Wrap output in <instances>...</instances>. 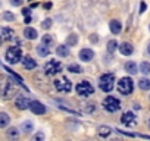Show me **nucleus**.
<instances>
[{
    "mask_svg": "<svg viewBox=\"0 0 150 141\" xmlns=\"http://www.w3.org/2000/svg\"><path fill=\"white\" fill-rule=\"evenodd\" d=\"M62 70V63L54 60V59H50L46 65H44V74L46 75H56Z\"/></svg>",
    "mask_w": 150,
    "mask_h": 141,
    "instance_id": "6",
    "label": "nucleus"
},
{
    "mask_svg": "<svg viewBox=\"0 0 150 141\" xmlns=\"http://www.w3.org/2000/svg\"><path fill=\"white\" fill-rule=\"evenodd\" d=\"M21 129H22L25 134H30V132L34 129V125H33L31 121H27V122H24V123L21 125Z\"/></svg>",
    "mask_w": 150,
    "mask_h": 141,
    "instance_id": "22",
    "label": "nucleus"
},
{
    "mask_svg": "<svg viewBox=\"0 0 150 141\" xmlns=\"http://www.w3.org/2000/svg\"><path fill=\"white\" fill-rule=\"evenodd\" d=\"M56 53L62 57H68L69 56V46H57L56 47Z\"/></svg>",
    "mask_w": 150,
    "mask_h": 141,
    "instance_id": "21",
    "label": "nucleus"
},
{
    "mask_svg": "<svg viewBox=\"0 0 150 141\" xmlns=\"http://www.w3.org/2000/svg\"><path fill=\"white\" fill-rule=\"evenodd\" d=\"M0 35H2V38H3V40H12V38H13V35H15V32H13V30H12V28L3 27L2 30H0Z\"/></svg>",
    "mask_w": 150,
    "mask_h": 141,
    "instance_id": "16",
    "label": "nucleus"
},
{
    "mask_svg": "<svg viewBox=\"0 0 150 141\" xmlns=\"http://www.w3.org/2000/svg\"><path fill=\"white\" fill-rule=\"evenodd\" d=\"M121 122L124 125H127V126H134L137 123V118H135V115L132 112H125L122 115V118H121Z\"/></svg>",
    "mask_w": 150,
    "mask_h": 141,
    "instance_id": "9",
    "label": "nucleus"
},
{
    "mask_svg": "<svg viewBox=\"0 0 150 141\" xmlns=\"http://www.w3.org/2000/svg\"><path fill=\"white\" fill-rule=\"evenodd\" d=\"M52 19L50 18H47V19H44V22H43V28H46V30H49L50 27H52Z\"/></svg>",
    "mask_w": 150,
    "mask_h": 141,
    "instance_id": "31",
    "label": "nucleus"
},
{
    "mask_svg": "<svg viewBox=\"0 0 150 141\" xmlns=\"http://www.w3.org/2000/svg\"><path fill=\"white\" fill-rule=\"evenodd\" d=\"M2 41H3V38H2V35H0V46H2Z\"/></svg>",
    "mask_w": 150,
    "mask_h": 141,
    "instance_id": "40",
    "label": "nucleus"
},
{
    "mask_svg": "<svg viewBox=\"0 0 150 141\" xmlns=\"http://www.w3.org/2000/svg\"><path fill=\"white\" fill-rule=\"evenodd\" d=\"M30 110L33 112V113H35V115H44L46 113V106L43 104V103H40L38 100H33V102H30Z\"/></svg>",
    "mask_w": 150,
    "mask_h": 141,
    "instance_id": "8",
    "label": "nucleus"
},
{
    "mask_svg": "<svg viewBox=\"0 0 150 141\" xmlns=\"http://www.w3.org/2000/svg\"><path fill=\"white\" fill-rule=\"evenodd\" d=\"M9 122H11L9 115L5 112H0V128H6L9 125Z\"/></svg>",
    "mask_w": 150,
    "mask_h": 141,
    "instance_id": "19",
    "label": "nucleus"
},
{
    "mask_svg": "<svg viewBox=\"0 0 150 141\" xmlns=\"http://www.w3.org/2000/svg\"><path fill=\"white\" fill-rule=\"evenodd\" d=\"M54 88L60 93H69L72 90V82L68 78H59L54 81Z\"/></svg>",
    "mask_w": 150,
    "mask_h": 141,
    "instance_id": "7",
    "label": "nucleus"
},
{
    "mask_svg": "<svg viewBox=\"0 0 150 141\" xmlns=\"http://www.w3.org/2000/svg\"><path fill=\"white\" fill-rule=\"evenodd\" d=\"M132 90H134V81H132L131 78L124 77V78L119 80V82H118V91H119L121 94L129 96V94L132 93Z\"/></svg>",
    "mask_w": 150,
    "mask_h": 141,
    "instance_id": "2",
    "label": "nucleus"
},
{
    "mask_svg": "<svg viewBox=\"0 0 150 141\" xmlns=\"http://www.w3.org/2000/svg\"><path fill=\"white\" fill-rule=\"evenodd\" d=\"M90 40H91L93 43H97V35H93V37H90Z\"/></svg>",
    "mask_w": 150,
    "mask_h": 141,
    "instance_id": "38",
    "label": "nucleus"
},
{
    "mask_svg": "<svg viewBox=\"0 0 150 141\" xmlns=\"http://www.w3.org/2000/svg\"><path fill=\"white\" fill-rule=\"evenodd\" d=\"M13 94V88H12V81H5L2 82V96L5 99H9Z\"/></svg>",
    "mask_w": 150,
    "mask_h": 141,
    "instance_id": "10",
    "label": "nucleus"
},
{
    "mask_svg": "<svg viewBox=\"0 0 150 141\" xmlns=\"http://www.w3.org/2000/svg\"><path fill=\"white\" fill-rule=\"evenodd\" d=\"M44 8H46V9H50V8H52V3H46Z\"/></svg>",
    "mask_w": 150,
    "mask_h": 141,
    "instance_id": "39",
    "label": "nucleus"
},
{
    "mask_svg": "<svg viewBox=\"0 0 150 141\" xmlns=\"http://www.w3.org/2000/svg\"><path fill=\"white\" fill-rule=\"evenodd\" d=\"M43 138H44V134H41V132H40V134H37V135L34 137V140H43Z\"/></svg>",
    "mask_w": 150,
    "mask_h": 141,
    "instance_id": "35",
    "label": "nucleus"
},
{
    "mask_svg": "<svg viewBox=\"0 0 150 141\" xmlns=\"http://www.w3.org/2000/svg\"><path fill=\"white\" fill-rule=\"evenodd\" d=\"M12 6H21L24 3V0H9Z\"/></svg>",
    "mask_w": 150,
    "mask_h": 141,
    "instance_id": "32",
    "label": "nucleus"
},
{
    "mask_svg": "<svg viewBox=\"0 0 150 141\" xmlns=\"http://www.w3.org/2000/svg\"><path fill=\"white\" fill-rule=\"evenodd\" d=\"M149 125H150V121H149Z\"/></svg>",
    "mask_w": 150,
    "mask_h": 141,
    "instance_id": "42",
    "label": "nucleus"
},
{
    "mask_svg": "<svg viewBox=\"0 0 150 141\" xmlns=\"http://www.w3.org/2000/svg\"><path fill=\"white\" fill-rule=\"evenodd\" d=\"M22 65L25 69H34L37 66V62L31 56H25V57H22Z\"/></svg>",
    "mask_w": 150,
    "mask_h": 141,
    "instance_id": "15",
    "label": "nucleus"
},
{
    "mask_svg": "<svg viewBox=\"0 0 150 141\" xmlns=\"http://www.w3.org/2000/svg\"><path fill=\"white\" fill-rule=\"evenodd\" d=\"M15 106L21 110H25V109H30V100L27 97H18L15 100Z\"/></svg>",
    "mask_w": 150,
    "mask_h": 141,
    "instance_id": "13",
    "label": "nucleus"
},
{
    "mask_svg": "<svg viewBox=\"0 0 150 141\" xmlns=\"http://www.w3.org/2000/svg\"><path fill=\"white\" fill-rule=\"evenodd\" d=\"M110 131H112V129H110L109 126L103 125V126H100V128H99V135H100V137H103V138H106V137L110 134Z\"/></svg>",
    "mask_w": 150,
    "mask_h": 141,
    "instance_id": "27",
    "label": "nucleus"
},
{
    "mask_svg": "<svg viewBox=\"0 0 150 141\" xmlns=\"http://www.w3.org/2000/svg\"><path fill=\"white\" fill-rule=\"evenodd\" d=\"M68 70H69V72H72V74H80V72H83V68H81L80 65L72 63V65L68 66Z\"/></svg>",
    "mask_w": 150,
    "mask_h": 141,
    "instance_id": "26",
    "label": "nucleus"
},
{
    "mask_svg": "<svg viewBox=\"0 0 150 141\" xmlns=\"http://www.w3.org/2000/svg\"><path fill=\"white\" fill-rule=\"evenodd\" d=\"M144 11H146V3H141V6H140V12L143 13Z\"/></svg>",
    "mask_w": 150,
    "mask_h": 141,
    "instance_id": "36",
    "label": "nucleus"
},
{
    "mask_svg": "<svg viewBox=\"0 0 150 141\" xmlns=\"http://www.w3.org/2000/svg\"><path fill=\"white\" fill-rule=\"evenodd\" d=\"M75 91H77V94L81 96V97H88V96L94 94V87L88 81H81V82H78L77 87H75Z\"/></svg>",
    "mask_w": 150,
    "mask_h": 141,
    "instance_id": "4",
    "label": "nucleus"
},
{
    "mask_svg": "<svg viewBox=\"0 0 150 141\" xmlns=\"http://www.w3.org/2000/svg\"><path fill=\"white\" fill-rule=\"evenodd\" d=\"M93 57H94V51H93L91 49H83V50L80 51V59H81L83 62H90Z\"/></svg>",
    "mask_w": 150,
    "mask_h": 141,
    "instance_id": "11",
    "label": "nucleus"
},
{
    "mask_svg": "<svg viewBox=\"0 0 150 141\" xmlns=\"http://www.w3.org/2000/svg\"><path fill=\"white\" fill-rule=\"evenodd\" d=\"M109 30H110V32L112 34H119L121 32V30H122V25H121V22L119 21H116V19H112L110 22H109Z\"/></svg>",
    "mask_w": 150,
    "mask_h": 141,
    "instance_id": "14",
    "label": "nucleus"
},
{
    "mask_svg": "<svg viewBox=\"0 0 150 141\" xmlns=\"http://www.w3.org/2000/svg\"><path fill=\"white\" fill-rule=\"evenodd\" d=\"M41 43H43V44H46V46H49V47H50V46H52V44H53V38H52V37H50V35H47V34H46V35H44V37H43V38H41Z\"/></svg>",
    "mask_w": 150,
    "mask_h": 141,
    "instance_id": "30",
    "label": "nucleus"
},
{
    "mask_svg": "<svg viewBox=\"0 0 150 141\" xmlns=\"http://www.w3.org/2000/svg\"><path fill=\"white\" fill-rule=\"evenodd\" d=\"M77 41H78V37L75 35V34H71V35H68V38H66V46L74 47L75 44H77Z\"/></svg>",
    "mask_w": 150,
    "mask_h": 141,
    "instance_id": "25",
    "label": "nucleus"
},
{
    "mask_svg": "<svg viewBox=\"0 0 150 141\" xmlns=\"http://www.w3.org/2000/svg\"><path fill=\"white\" fill-rule=\"evenodd\" d=\"M103 107L109 113H115V112H118L121 109V102H119V99H116L113 96H108L105 99V102H103Z\"/></svg>",
    "mask_w": 150,
    "mask_h": 141,
    "instance_id": "5",
    "label": "nucleus"
},
{
    "mask_svg": "<svg viewBox=\"0 0 150 141\" xmlns=\"http://www.w3.org/2000/svg\"><path fill=\"white\" fill-rule=\"evenodd\" d=\"M118 49H119V51H121L124 56H129V54H132V51H134L132 44H131V43H127V41H125V43H122Z\"/></svg>",
    "mask_w": 150,
    "mask_h": 141,
    "instance_id": "12",
    "label": "nucleus"
},
{
    "mask_svg": "<svg viewBox=\"0 0 150 141\" xmlns=\"http://www.w3.org/2000/svg\"><path fill=\"white\" fill-rule=\"evenodd\" d=\"M6 134H8V137H9V138H18L19 131H18V128H9Z\"/></svg>",
    "mask_w": 150,
    "mask_h": 141,
    "instance_id": "29",
    "label": "nucleus"
},
{
    "mask_svg": "<svg viewBox=\"0 0 150 141\" xmlns=\"http://www.w3.org/2000/svg\"><path fill=\"white\" fill-rule=\"evenodd\" d=\"M147 50H149V53H150V44H149V47H147Z\"/></svg>",
    "mask_w": 150,
    "mask_h": 141,
    "instance_id": "41",
    "label": "nucleus"
},
{
    "mask_svg": "<svg viewBox=\"0 0 150 141\" xmlns=\"http://www.w3.org/2000/svg\"><path fill=\"white\" fill-rule=\"evenodd\" d=\"M37 53L41 56V57H46V56H49V53H50V49H49V46H46V44H40L38 47H37Z\"/></svg>",
    "mask_w": 150,
    "mask_h": 141,
    "instance_id": "20",
    "label": "nucleus"
},
{
    "mask_svg": "<svg viewBox=\"0 0 150 141\" xmlns=\"http://www.w3.org/2000/svg\"><path fill=\"white\" fill-rule=\"evenodd\" d=\"M118 47H119V46H118L116 40H110V41L108 43V51H109V53H113Z\"/></svg>",
    "mask_w": 150,
    "mask_h": 141,
    "instance_id": "28",
    "label": "nucleus"
},
{
    "mask_svg": "<svg viewBox=\"0 0 150 141\" xmlns=\"http://www.w3.org/2000/svg\"><path fill=\"white\" fill-rule=\"evenodd\" d=\"M138 87L141 90H150V80H147V78L138 80Z\"/></svg>",
    "mask_w": 150,
    "mask_h": 141,
    "instance_id": "24",
    "label": "nucleus"
},
{
    "mask_svg": "<svg viewBox=\"0 0 150 141\" xmlns=\"http://www.w3.org/2000/svg\"><path fill=\"white\" fill-rule=\"evenodd\" d=\"M140 72L144 74V75H149L150 74V63L149 62H141L140 63Z\"/></svg>",
    "mask_w": 150,
    "mask_h": 141,
    "instance_id": "23",
    "label": "nucleus"
},
{
    "mask_svg": "<svg viewBox=\"0 0 150 141\" xmlns=\"http://www.w3.org/2000/svg\"><path fill=\"white\" fill-rule=\"evenodd\" d=\"M3 18H5L6 21H13V19H15V16H13L12 13H9V12H6V13L3 15Z\"/></svg>",
    "mask_w": 150,
    "mask_h": 141,
    "instance_id": "33",
    "label": "nucleus"
},
{
    "mask_svg": "<svg viewBox=\"0 0 150 141\" xmlns=\"http://www.w3.org/2000/svg\"><path fill=\"white\" fill-rule=\"evenodd\" d=\"M115 85V75L113 74H103L99 80V87L105 93H110Z\"/></svg>",
    "mask_w": 150,
    "mask_h": 141,
    "instance_id": "1",
    "label": "nucleus"
},
{
    "mask_svg": "<svg viewBox=\"0 0 150 141\" xmlns=\"http://www.w3.org/2000/svg\"><path fill=\"white\" fill-rule=\"evenodd\" d=\"M87 106H88V107H87V112H88V113H90V112H94V109H96L94 104H87Z\"/></svg>",
    "mask_w": 150,
    "mask_h": 141,
    "instance_id": "34",
    "label": "nucleus"
},
{
    "mask_svg": "<svg viewBox=\"0 0 150 141\" xmlns=\"http://www.w3.org/2000/svg\"><path fill=\"white\" fill-rule=\"evenodd\" d=\"M125 70H127L128 74L134 75V74L138 72V66H137L135 62H127V63H125Z\"/></svg>",
    "mask_w": 150,
    "mask_h": 141,
    "instance_id": "18",
    "label": "nucleus"
},
{
    "mask_svg": "<svg viewBox=\"0 0 150 141\" xmlns=\"http://www.w3.org/2000/svg\"><path fill=\"white\" fill-rule=\"evenodd\" d=\"M24 35H25V38H28V40H35L37 38V30H34V28H31V27H27L25 30H24Z\"/></svg>",
    "mask_w": 150,
    "mask_h": 141,
    "instance_id": "17",
    "label": "nucleus"
},
{
    "mask_svg": "<svg viewBox=\"0 0 150 141\" xmlns=\"http://www.w3.org/2000/svg\"><path fill=\"white\" fill-rule=\"evenodd\" d=\"M5 56H6V60L11 65H15V63H18L22 59V50L19 47H16V46H12V47H9L6 50V54Z\"/></svg>",
    "mask_w": 150,
    "mask_h": 141,
    "instance_id": "3",
    "label": "nucleus"
},
{
    "mask_svg": "<svg viewBox=\"0 0 150 141\" xmlns=\"http://www.w3.org/2000/svg\"><path fill=\"white\" fill-rule=\"evenodd\" d=\"M22 13H24L25 16H28V15H30V9H24V11H22Z\"/></svg>",
    "mask_w": 150,
    "mask_h": 141,
    "instance_id": "37",
    "label": "nucleus"
}]
</instances>
